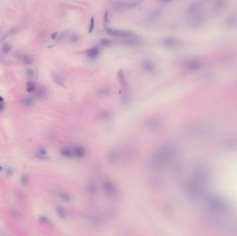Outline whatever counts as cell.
<instances>
[{"label": "cell", "instance_id": "6da1fadb", "mask_svg": "<svg viewBox=\"0 0 237 236\" xmlns=\"http://www.w3.org/2000/svg\"><path fill=\"white\" fill-rule=\"evenodd\" d=\"M207 179L208 176L206 172L202 170L196 172L187 182L186 185L187 191L193 196L200 195L205 190Z\"/></svg>", "mask_w": 237, "mask_h": 236}, {"label": "cell", "instance_id": "7a4b0ae2", "mask_svg": "<svg viewBox=\"0 0 237 236\" xmlns=\"http://www.w3.org/2000/svg\"><path fill=\"white\" fill-rule=\"evenodd\" d=\"M175 150L170 146H163L154 152L152 162L158 168H164L171 164L175 157Z\"/></svg>", "mask_w": 237, "mask_h": 236}, {"label": "cell", "instance_id": "3957f363", "mask_svg": "<svg viewBox=\"0 0 237 236\" xmlns=\"http://www.w3.org/2000/svg\"><path fill=\"white\" fill-rule=\"evenodd\" d=\"M107 32L111 36L122 38L125 40V42L128 43V44H138L139 42H140V40H139V38L138 36L134 33L130 32V31L108 28Z\"/></svg>", "mask_w": 237, "mask_h": 236}, {"label": "cell", "instance_id": "277c9868", "mask_svg": "<svg viewBox=\"0 0 237 236\" xmlns=\"http://www.w3.org/2000/svg\"><path fill=\"white\" fill-rule=\"evenodd\" d=\"M132 149L127 146L120 147L112 149L109 152L110 158L112 159L113 161H119L120 159H123V158L128 157L131 153Z\"/></svg>", "mask_w": 237, "mask_h": 236}, {"label": "cell", "instance_id": "5b68a950", "mask_svg": "<svg viewBox=\"0 0 237 236\" xmlns=\"http://www.w3.org/2000/svg\"><path fill=\"white\" fill-rule=\"evenodd\" d=\"M209 203L211 208H213V210H216L217 211L224 212V211H226L229 208L227 204L218 197L211 198V200L209 202Z\"/></svg>", "mask_w": 237, "mask_h": 236}, {"label": "cell", "instance_id": "8992f818", "mask_svg": "<svg viewBox=\"0 0 237 236\" xmlns=\"http://www.w3.org/2000/svg\"><path fill=\"white\" fill-rule=\"evenodd\" d=\"M137 2H114V8L117 10H123L126 9L134 8L138 4Z\"/></svg>", "mask_w": 237, "mask_h": 236}, {"label": "cell", "instance_id": "52a82bcc", "mask_svg": "<svg viewBox=\"0 0 237 236\" xmlns=\"http://www.w3.org/2000/svg\"><path fill=\"white\" fill-rule=\"evenodd\" d=\"M141 66L142 68L149 74H153L155 73L157 71L156 65L153 62L152 60L148 59H144L141 62Z\"/></svg>", "mask_w": 237, "mask_h": 236}, {"label": "cell", "instance_id": "ba28073f", "mask_svg": "<svg viewBox=\"0 0 237 236\" xmlns=\"http://www.w3.org/2000/svg\"><path fill=\"white\" fill-rule=\"evenodd\" d=\"M162 12L159 9H153L147 15V20L149 23H153L155 22L160 17Z\"/></svg>", "mask_w": 237, "mask_h": 236}, {"label": "cell", "instance_id": "9c48e42d", "mask_svg": "<svg viewBox=\"0 0 237 236\" xmlns=\"http://www.w3.org/2000/svg\"><path fill=\"white\" fill-rule=\"evenodd\" d=\"M146 124L149 128L152 129L153 130H158L162 126V122L159 119H157V118H152V119L148 120L146 122Z\"/></svg>", "mask_w": 237, "mask_h": 236}, {"label": "cell", "instance_id": "30bf717a", "mask_svg": "<svg viewBox=\"0 0 237 236\" xmlns=\"http://www.w3.org/2000/svg\"><path fill=\"white\" fill-rule=\"evenodd\" d=\"M51 77L53 80L59 85H63V84L65 83V78L63 75H61L59 73L57 72H53L52 74H51Z\"/></svg>", "mask_w": 237, "mask_h": 236}, {"label": "cell", "instance_id": "8fae6325", "mask_svg": "<svg viewBox=\"0 0 237 236\" xmlns=\"http://www.w3.org/2000/svg\"><path fill=\"white\" fill-rule=\"evenodd\" d=\"M162 44L164 46L167 47H173L175 45V41L173 38H164L162 39Z\"/></svg>", "mask_w": 237, "mask_h": 236}, {"label": "cell", "instance_id": "7c38bea8", "mask_svg": "<svg viewBox=\"0 0 237 236\" xmlns=\"http://www.w3.org/2000/svg\"><path fill=\"white\" fill-rule=\"evenodd\" d=\"M20 60H21L22 62L26 64H29L33 62V59L31 58L30 56L29 55H26V54H22L20 55Z\"/></svg>", "mask_w": 237, "mask_h": 236}, {"label": "cell", "instance_id": "4fadbf2b", "mask_svg": "<svg viewBox=\"0 0 237 236\" xmlns=\"http://www.w3.org/2000/svg\"><path fill=\"white\" fill-rule=\"evenodd\" d=\"M27 91L28 93H32L36 91V85L33 82L29 81L27 84Z\"/></svg>", "mask_w": 237, "mask_h": 236}, {"label": "cell", "instance_id": "5bb4252c", "mask_svg": "<svg viewBox=\"0 0 237 236\" xmlns=\"http://www.w3.org/2000/svg\"><path fill=\"white\" fill-rule=\"evenodd\" d=\"M34 99L32 98H31V97H29V98H27L26 99H24V101H23V104L25 106H28V107H29V106H31V105H33L34 104Z\"/></svg>", "mask_w": 237, "mask_h": 236}, {"label": "cell", "instance_id": "9a60e30c", "mask_svg": "<svg viewBox=\"0 0 237 236\" xmlns=\"http://www.w3.org/2000/svg\"><path fill=\"white\" fill-rule=\"evenodd\" d=\"M11 46H10V44L8 43H5L2 46V51L4 54H7L11 51Z\"/></svg>", "mask_w": 237, "mask_h": 236}, {"label": "cell", "instance_id": "2e32d148", "mask_svg": "<svg viewBox=\"0 0 237 236\" xmlns=\"http://www.w3.org/2000/svg\"><path fill=\"white\" fill-rule=\"evenodd\" d=\"M98 53H99V50H98V48H92V49H90V51H89L88 55L90 56V57L94 58V57H96V56L98 55Z\"/></svg>", "mask_w": 237, "mask_h": 236}, {"label": "cell", "instance_id": "e0dca14e", "mask_svg": "<svg viewBox=\"0 0 237 236\" xmlns=\"http://www.w3.org/2000/svg\"><path fill=\"white\" fill-rule=\"evenodd\" d=\"M20 181H21L22 184H23L24 186L27 185L29 182V177L26 174H23V175H22Z\"/></svg>", "mask_w": 237, "mask_h": 236}, {"label": "cell", "instance_id": "ac0fdd59", "mask_svg": "<svg viewBox=\"0 0 237 236\" xmlns=\"http://www.w3.org/2000/svg\"><path fill=\"white\" fill-rule=\"evenodd\" d=\"M94 27V18H92L90 20V24H89V33H91L93 30Z\"/></svg>", "mask_w": 237, "mask_h": 236}, {"label": "cell", "instance_id": "d6986e66", "mask_svg": "<svg viewBox=\"0 0 237 236\" xmlns=\"http://www.w3.org/2000/svg\"><path fill=\"white\" fill-rule=\"evenodd\" d=\"M27 74L30 77V78H34V76H35V72L33 71L32 69H27Z\"/></svg>", "mask_w": 237, "mask_h": 236}, {"label": "cell", "instance_id": "ffe728a7", "mask_svg": "<svg viewBox=\"0 0 237 236\" xmlns=\"http://www.w3.org/2000/svg\"><path fill=\"white\" fill-rule=\"evenodd\" d=\"M35 96L38 98H41L43 96V92L41 90H36V92H35Z\"/></svg>", "mask_w": 237, "mask_h": 236}, {"label": "cell", "instance_id": "44dd1931", "mask_svg": "<svg viewBox=\"0 0 237 236\" xmlns=\"http://www.w3.org/2000/svg\"><path fill=\"white\" fill-rule=\"evenodd\" d=\"M37 153H38L40 154L45 156V154H46V151H45V150L43 149V148H40V149L38 150V152Z\"/></svg>", "mask_w": 237, "mask_h": 236}, {"label": "cell", "instance_id": "7402d4cb", "mask_svg": "<svg viewBox=\"0 0 237 236\" xmlns=\"http://www.w3.org/2000/svg\"><path fill=\"white\" fill-rule=\"evenodd\" d=\"M58 36V33H54V34H52L51 35V38H53V39H55L56 38V36Z\"/></svg>", "mask_w": 237, "mask_h": 236}, {"label": "cell", "instance_id": "603a6c76", "mask_svg": "<svg viewBox=\"0 0 237 236\" xmlns=\"http://www.w3.org/2000/svg\"><path fill=\"white\" fill-rule=\"evenodd\" d=\"M3 108H4V105L3 104H2V103H0V112H1V110H2Z\"/></svg>", "mask_w": 237, "mask_h": 236}, {"label": "cell", "instance_id": "cb8c5ba5", "mask_svg": "<svg viewBox=\"0 0 237 236\" xmlns=\"http://www.w3.org/2000/svg\"><path fill=\"white\" fill-rule=\"evenodd\" d=\"M3 100H4V98H3L0 96V102H2V101H3Z\"/></svg>", "mask_w": 237, "mask_h": 236}, {"label": "cell", "instance_id": "d4e9b609", "mask_svg": "<svg viewBox=\"0 0 237 236\" xmlns=\"http://www.w3.org/2000/svg\"><path fill=\"white\" fill-rule=\"evenodd\" d=\"M2 170V166H0V171Z\"/></svg>", "mask_w": 237, "mask_h": 236}]
</instances>
